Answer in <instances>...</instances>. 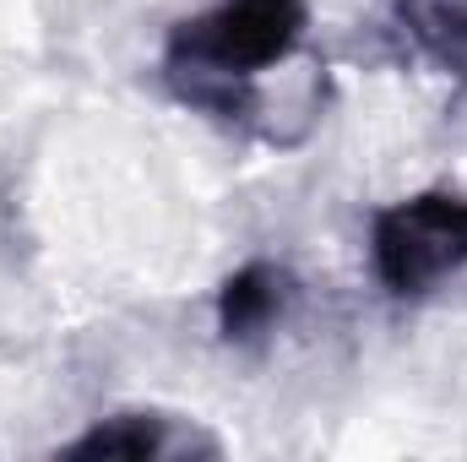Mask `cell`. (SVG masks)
<instances>
[{
    "instance_id": "obj_2",
    "label": "cell",
    "mask_w": 467,
    "mask_h": 462,
    "mask_svg": "<svg viewBox=\"0 0 467 462\" xmlns=\"http://www.w3.org/2000/svg\"><path fill=\"white\" fill-rule=\"evenodd\" d=\"M369 267L391 299H424L467 267V196L419 191L375 213Z\"/></svg>"
},
{
    "instance_id": "obj_1",
    "label": "cell",
    "mask_w": 467,
    "mask_h": 462,
    "mask_svg": "<svg viewBox=\"0 0 467 462\" xmlns=\"http://www.w3.org/2000/svg\"><path fill=\"white\" fill-rule=\"evenodd\" d=\"M310 33V0H213L163 38V82L180 104L266 131L261 82L283 71Z\"/></svg>"
},
{
    "instance_id": "obj_4",
    "label": "cell",
    "mask_w": 467,
    "mask_h": 462,
    "mask_svg": "<svg viewBox=\"0 0 467 462\" xmlns=\"http://www.w3.org/2000/svg\"><path fill=\"white\" fill-rule=\"evenodd\" d=\"M294 299V278L277 261H244L218 289V338L223 343H255L266 338Z\"/></svg>"
},
{
    "instance_id": "obj_3",
    "label": "cell",
    "mask_w": 467,
    "mask_h": 462,
    "mask_svg": "<svg viewBox=\"0 0 467 462\" xmlns=\"http://www.w3.org/2000/svg\"><path fill=\"white\" fill-rule=\"evenodd\" d=\"M218 452L223 446L207 430L174 414H152V408L109 414L60 446V457H218Z\"/></svg>"
},
{
    "instance_id": "obj_5",
    "label": "cell",
    "mask_w": 467,
    "mask_h": 462,
    "mask_svg": "<svg viewBox=\"0 0 467 462\" xmlns=\"http://www.w3.org/2000/svg\"><path fill=\"white\" fill-rule=\"evenodd\" d=\"M397 27L435 60H467V0H391Z\"/></svg>"
}]
</instances>
